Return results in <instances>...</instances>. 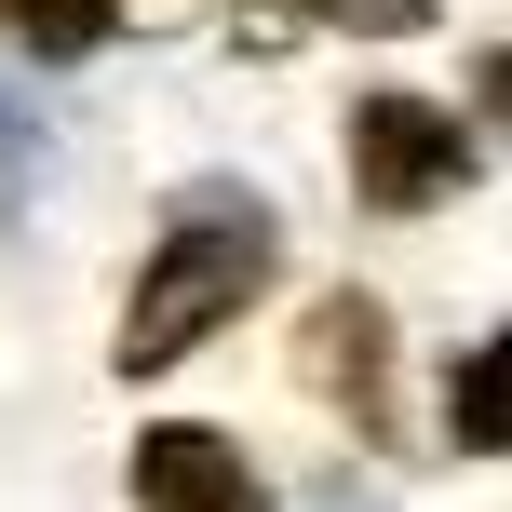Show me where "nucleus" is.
<instances>
[{
    "label": "nucleus",
    "mask_w": 512,
    "mask_h": 512,
    "mask_svg": "<svg viewBox=\"0 0 512 512\" xmlns=\"http://www.w3.org/2000/svg\"><path fill=\"white\" fill-rule=\"evenodd\" d=\"M310 27H351V41H418L432 27V0H297Z\"/></svg>",
    "instance_id": "nucleus-7"
},
{
    "label": "nucleus",
    "mask_w": 512,
    "mask_h": 512,
    "mask_svg": "<svg viewBox=\"0 0 512 512\" xmlns=\"http://www.w3.org/2000/svg\"><path fill=\"white\" fill-rule=\"evenodd\" d=\"M337 512H378V499H337Z\"/></svg>",
    "instance_id": "nucleus-9"
},
{
    "label": "nucleus",
    "mask_w": 512,
    "mask_h": 512,
    "mask_svg": "<svg viewBox=\"0 0 512 512\" xmlns=\"http://www.w3.org/2000/svg\"><path fill=\"white\" fill-rule=\"evenodd\" d=\"M270 270H283V216L256 203V189H230V176H189L176 216H162V243L135 256V297H122V324H108V364H122V378H176L203 337H230L243 310L270 297Z\"/></svg>",
    "instance_id": "nucleus-1"
},
{
    "label": "nucleus",
    "mask_w": 512,
    "mask_h": 512,
    "mask_svg": "<svg viewBox=\"0 0 512 512\" xmlns=\"http://www.w3.org/2000/svg\"><path fill=\"white\" fill-rule=\"evenodd\" d=\"M297 378L324 391V405L351 418L364 445L391 432V310L364 297V283H337V297H310V324H297Z\"/></svg>",
    "instance_id": "nucleus-3"
},
{
    "label": "nucleus",
    "mask_w": 512,
    "mask_h": 512,
    "mask_svg": "<svg viewBox=\"0 0 512 512\" xmlns=\"http://www.w3.org/2000/svg\"><path fill=\"white\" fill-rule=\"evenodd\" d=\"M472 176H486V135H459V108L405 95V81L351 95V189L378 216H432V203H459Z\"/></svg>",
    "instance_id": "nucleus-2"
},
{
    "label": "nucleus",
    "mask_w": 512,
    "mask_h": 512,
    "mask_svg": "<svg viewBox=\"0 0 512 512\" xmlns=\"http://www.w3.org/2000/svg\"><path fill=\"white\" fill-rule=\"evenodd\" d=\"M135 512H270V472L203 418H149L135 432Z\"/></svg>",
    "instance_id": "nucleus-4"
},
{
    "label": "nucleus",
    "mask_w": 512,
    "mask_h": 512,
    "mask_svg": "<svg viewBox=\"0 0 512 512\" xmlns=\"http://www.w3.org/2000/svg\"><path fill=\"white\" fill-rule=\"evenodd\" d=\"M0 41H27L41 68H81L122 41V0H0Z\"/></svg>",
    "instance_id": "nucleus-5"
},
{
    "label": "nucleus",
    "mask_w": 512,
    "mask_h": 512,
    "mask_svg": "<svg viewBox=\"0 0 512 512\" xmlns=\"http://www.w3.org/2000/svg\"><path fill=\"white\" fill-rule=\"evenodd\" d=\"M14 176H41V122H27V108H0V203H14Z\"/></svg>",
    "instance_id": "nucleus-8"
},
{
    "label": "nucleus",
    "mask_w": 512,
    "mask_h": 512,
    "mask_svg": "<svg viewBox=\"0 0 512 512\" xmlns=\"http://www.w3.org/2000/svg\"><path fill=\"white\" fill-rule=\"evenodd\" d=\"M445 445L459 459H499V337L445 351Z\"/></svg>",
    "instance_id": "nucleus-6"
}]
</instances>
